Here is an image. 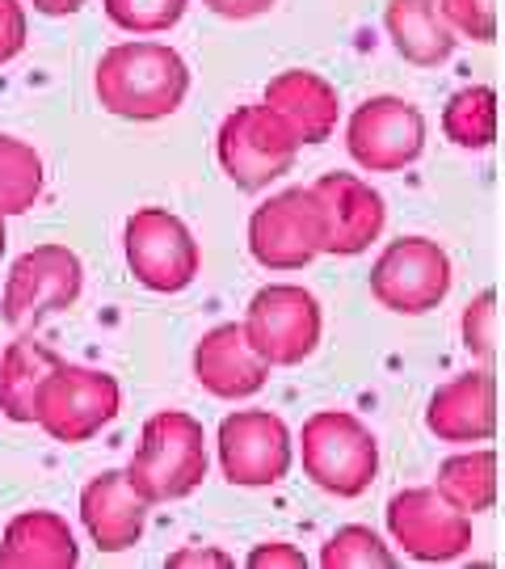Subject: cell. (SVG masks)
Here are the masks:
<instances>
[{
  "instance_id": "6da1fadb",
  "label": "cell",
  "mask_w": 505,
  "mask_h": 569,
  "mask_svg": "<svg viewBox=\"0 0 505 569\" xmlns=\"http://www.w3.org/2000/svg\"><path fill=\"white\" fill-rule=\"evenodd\" d=\"M93 93L114 119L161 122L182 110L190 93V63L169 42H114L101 51Z\"/></svg>"
},
{
  "instance_id": "7a4b0ae2",
  "label": "cell",
  "mask_w": 505,
  "mask_h": 569,
  "mask_svg": "<svg viewBox=\"0 0 505 569\" xmlns=\"http://www.w3.org/2000/svg\"><path fill=\"white\" fill-rule=\"evenodd\" d=\"M206 430L185 409H161L140 430V443L122 468L127 486L140 493L148 507L182 502L206 481Z\"/></svg>"
},
{
  "instance_id": "3957f363",
  "label": "cell",
  "mask_w": 505,
  "mask_h": 569,
  "mask_svg": "<svg viewBox=\"0 0 505 569\" xmlns=\"http://www.w3.org/2000/svg\"><path fill=\"white\" fill-rule=\"evenodd\" d=\"M303 477L333 498H363L380 477V439L350 409H316L300 430Z\"/></svg>"
},
{
  "instance_id": "277c9868",
  "label": "cell",
  "mask_w": 505,
  "mask_h": 569,
  "mask_svg": "<svg viewBox=\"0 0 505 569\" xmlns=\"http://www.w3.org/2000/svg\"><path fill=\"white\" fill-rule=\"evenodd\" d=\"M122 409V388L110 371L84 363H55L34 397V427L55 443H89Z\"/></svg>"
},
{
  "instance_id": "5b68a950",
  "label": "cell",
  "mask_w": 505,
  "mask_h": 569,
  "mask_svg": "<svg viewBox=\"0 0 505 569\" xmlns=\"http://www.w3.org/2000/svg\"><path fill=\"white\" fill-rule=\"evenodd\" d=\"M300 148V136L265 102L236 106L220 122V136H215V157H220L223 178L244 194L270 190V182L291 173Z\"/></svg>"
},
{
  "instance_id": "8992f818",
  "label": "cell",
  "mask_w": 505,
  "mask_h": 569,
  "mask_svg": "<svg viewBox=\"0 0 505 569\" xmlns=\"http://www.w3.org/2000/svg\"><path fill=\"white\" fill-rule=\"evenodd\" d=\"M122 258L135 283L156 296H178L199 279L202 249L182 216L164 207H140L122 224Z\"/></svg>"
},
{
  "instance_id": "52a82bcc",
  "label": "cell",
  "mask_w": 505,
  "mask_h": 569,
  "mask_svg": "<svg viewBox=\"0 0 505 569\" xmlns=\"http://www.w3.org/2000/svg\"><path fill=\"white\" fill-rule=\"evenodd\" d=\"M84 291V262L68 244H34L4 274L0 317L13 329H39L47 317L72 308Z\"/></svg>"
},
{
  "instance_id": "ba28073f",
  "label": "cell",
  "mask_w": 505,
  "mask_h": 569,
  "mask_svg": "<svg viewBox=\"0 0 505 569\" xmlns=\"http://www.w3.org/2000/svg\"><path fill=\"white\" fill-rule=\"evenodd\" d=\"M249 253L265 270H303L324 253V207L312 186H286L253 207Z\"/></svg>"
},
{
  "instance_id": "9c48e42d",
  "label": "cell",
  "mask_w": 505,
  "mask_h": 569,
  "mask_svg": "<svg viewBox=\"0 0 505 569\" xmlns=\"http://www.w3.org/2000/svg\"><path fill=\"white\" fill-rule=\"evenodd\" d=\"M241 326L270 367H300L321 346V300L300 283H265L249 300Z\"/></svg>"
},
{
  "instance_id": "30bf717a",
  "label": "cell",
  "mask_w": 505,
  "mask_h": 569,
  "mask_svg": "<svg viewBox=\"0 0 505 569\" xmlns=\"http://www.w3.org/2000/svg\"><path fill=\"white\" fill-rule=\"evenodd\" d=\"M451 258L430 237H396L371 266V296L396 317L434 312L451 296Z\"/></svg>"
},
{
  "instance_id": "8fae6325",
  "label": "cell",
  "mask_w": 505,
  "mask_h": 569,
  "mask_svg": "<svg viewBox=\"0 0 505 569\" xmlns=\"http://www.w3.org/2000/svg\"><path fill=\"white\" fill-rule=\"evenodd\" d=\"M345 148L366 173H401L425 152L422 110L401 93H375L345 122Z\"/></svg>"
},
{
  "instance_id": "7c38bea8",
  "label": "cell",
  "mask_w": 505,
  "mask_h": 569,
  "mask_svg": "<svg viewBox=\"0 0 505 569\" xmlns=\"http://www.w3.org/2000/svg\"><path fill=\"white\" fill-rule=\"evenodd\" d=\"M215 451H220L223 477L241 489L279 486L295 465V439L283 418L270 409L228 413L215 435Z\"/></svg>"
},
{
  "instance_id": "4fadbf2b",
  "label": "cell",
  "mask_w": 505,
  "mask_h": 569,
  "mask_svg": "<svg viewBox=\"0 0 505 569\" xmlns=\"http://www.w3.org/2000/svg\"><path fill=\"white\" fill-rule=\"evenodd\" d=\"M387 531L413 561L443 566L472 549V515L451 507L434 486H408L387 498Z\"/></svg>"
},
{
  "instance_id": "5bb4252c",
  "label": "cell",
  "mask_w": 505,
  "mask_h": 569,
  "mask_svg": "<svg viewBox=\"0 0 505 569\" xmlns=\"http://www.w3.org/2000/svg\"><path fill=\"white\" fill-rule=\"evenodd\" d=\"M312 190L324 207V253L358 258L371 249V241H380L387 224V203L375 186L363 182L358 173L329 169L312 182Z\"/></svg>"
},
{
  "instance_id": "9a60e30c",
  "label": "cell",
  "mask_w": 505,
  "mask_h": 569,
  "mask_svg": "<svg viewBox=\"0 0 505 569\" xmlns=\"http://www.w3.org/2000/svg\"><path fill=\"white\" fill-rule=\"evenodd\" d=\"M425 430L438 443H488L497 430V376L493 367H472L434 388L425 406Z\"/></svg>"
},
{
  "instance_id": "2e32d148",
  "label": "cell",
  "mask_w": 505,
  "mask_h": 569,
  "mask_svg": "<svg viewBox=\"0 0 505 569\" xmlns=\"http://www.w3.org/2000/svg\"><path fill=\"white\" fill-rule=\"evenodd\" d=\"M194 380L202 392L220 397V401H249L270 385V363L249 346L241 321H223L206 329L194 346Z\"/></svg>"
},
{
  "instance_id": "e0dca14e",
  "label": "cell",
  "mask_w": 505,
  "mask_h": 569,
  "mask_svg": "<svg viewBox=\"0 0 505 569\" xmlns=\"http://www.w3.org/2000/svg\"><path fill=\"white\" fill-rule=\"evenodd\" d=\"M148 510L152 507L127 486L122 468H105L98 477H89L81 489V523L101 552L135 549L148 528Z\"/></svg>"
},
{
  "instance_id": "ac0fdd59",
  "label": "cell",
  "mask_w": 505,
  "mask_h": 569,
  "mask_svg": "<svg viewBox=\"0 0 505 569\" xmlns=\"http://www.w3.org/2000/svg\"><path fill=\"white\" fill-rule=\"evenodd\" d=\"M262 102L300 136V143H324L337 131L342 119V98L337 84L324 81L312 68H286L265 84Z\"/></svg>"
},
{
  "instance_id": "d6986e66",
  "label": "cell",
  "mask_w": 505,
  "mask_h": 569,
  "mask_svg": "<svg viewBox=\"0 0 505 569\" xmlns=\"http://www.w3.org/2000/svg\"><path fill=\"white\" fill-rule=\"evenodd\" d=\"M81 545L60 510H21L0 531V569H72Z\"/></svg>"
},
{
  "instance_id": "ffe728a7",
  "label": "cell",
  "mask_w": 505,
  "mask_h": 569,
  "mask_svg": "<svg viewBox=\"0 0 505 569\" xmlns=\"http://www.w3.org/2000/svg\"><path fill=\"white\" fill-rule=\"evenodd\" d=\"M384 30L396 56L413 68H438L459 47V34L443 18L438 0H387Z\"/></svg>"
},
{
  "instance_id": "44dd1931",
  "label": "cell",
  "mask_w": 505,
  "mask_h": 569,
  "mask_svg": "<svg viewBox=\"0 0 505 569\" xmlns=\"http://www.w3.org/2000/svg\"><path fill=\"white\" fill-rule=\"evenodd\" d=\"M60 363V355L34 338V329H18V338L0 350V418L9 422H34V397L42 376Z\"/></svg>"
},
{
  "instance_id": "7402d4cb",
  "label": "cell",
  "mask_w": 505,
  "mask_h": 569,
  "mask_svg": "<svg viewBox=\"0 0 505 569\" xmlns=\"http://www.w3.org/2000/svg\"><path fill=\"white\" fill-rule=\"evenodd\" d=\"M434 489L443 493L451 507L464 515H485L497 502V451L476 448V451H455L438 465V481Z\"/></svg>"
},
{
  "instance_id": "603a6c76",
  "label": "cell",
  "mask_w": 505,
  "mask_h": 569,
  "mask_svg": "<svg viewBox=\"0 0 505 569\" xmlns=\"http://www.w3.org/2000/svg\"><path fill=\"white\" fill-rule=\"evenodd\" d=\"M443 136L455 148L481 152L497 140V89L493 84H464L443 106Z\"/></svg>"
},
{
  "instance_id": "cb8c5ba5",
  "label": "cell",
  "mask_w": 505,
  "mask_h": 569,
  "mask_svg": "<svg viewBox=\"0 0 505 569\" xmlns=\"http://www.w3.org/2000/svg\"><path fill=\"white\" fill-rule=\"evenodd\" d=\"M42 182H47V169H42L39 148L0 131V220L26 216L42 199Z\"/></svg>"
},
{
  "instance_id": "d4e9b609",
  "label": "cell",
  "mask_w": 505,
  "mask_h": 569,
  "mask_svg": "<svg viewBox=\"0 0 505 569\" xmlns=\"http://www.w3.org/2000/svg\"><path fill=\"white\" fill-rule=\"evenodd\" d=\"M324 569H392L396 566V552L384 545V536L366 523H345L337 528L321 549Z\"/></svg>"
},
{
  "instance_id": "484cf974",
  "label": "cell",
  "mask_w": 505,
  "mask_h": 569,
  "mask_svg": "<svg viewBox=\"0 0 505 569\" xmlns=\"http://www.w3.org/2000/svg\"><path fill=\"white\" fill-rule=\"evenodd\" d=\"M101 9H105V18L114 21L122 34L148 39V34L173 30L185 18L190 0H101Z\"/></svg>"
},
{
  "instance_id": "4316f807",
  "label": "cell",
  "mask_w": 505,
  "mask_h": 569,
  "mask_svg": "<svg viewBox=\"0 0 505 569\" xmlns=\"http://www.w3.org/2000/svg\"><path fill=\"white\" fill-rule=\"evenodd\" d=\"M459 333H464V350L476 363L493 367L497 355V291L485 287L481 296H472V305L459 317Z\"/></svg>"
},
{
  "instance_id": "83f0119b",
  "label": "cell",
  "mask_w": 505,
  "mask_h": 569,
  "mask_svg": "<svg viewBox=\"0 0 505 569\" xmlns=\"http://www.w3.org/2000/svg\"><path fill=\"white\" fill-rule=\"evenodd\" d=\"M438 9L455 34L485 42V47L497 39V4L493 0H438Z\"/></svg>"
},
{
  "instance_id": "f1b7e54d",
  "label": "cell",
  "mask_w": 505,
  "mask_h": 569,
  "mask_svg": "<svg viewBox=\"0 0 505 569\" xmlns=\"http://www.w3.org/2000/svg\"><path fill=\"white\" fill-rule=\"evenodd\" d=\"M30 39V21H26V4L18 0H0V68L13 63L26 51Z\"/></svg>"
},
{
  "instance_id": "f546056e",
  "label": "cell",
  "mask_w": 505,
  "mask_h": 569,
  "mask_svg": "<svg viewBox=\"0 0 505 569\" xmlns=\"http://www.w3.org/2000/svg\"><path fill=\"white\" fill-rule=\"evenodd\" d=\"M249 566L253 569H274V566H286V569H303L307 566V557H303L295 545H286V540H265L257 549L249 552Z\"/></svg>"
},
{
  "instance_id": "4dcf8cb0",
  "label": "cell",
  "mask_w": 505,
  "mask_h": 569,
  "mask_svg": "<svg viewBox=\"0 0 505 569\" xmlns=\"http://www.w3.org/2000/svg\"><path fill=\"white\" fill-rule=\"evenodd\" d=\"M164 566H173V569H185V566H215V569H232L236 561L228 557L223 549H215V545H182L178 552H169V561Z\"/></svg>"
},
{
  "instance_id": "1f68e13d",
  "label": "cell",
  "mask_w": 505,
  "mask_h": 569,
  "mask_svg": "<svg viewBox=\"0 0 505 569\" xmlns=\"http://www.w3.org/2000/svg\"><path fill=\"white\" fill-rule=\"evenodd\" d=\"M215 18H228V21H249V18H262L270 13L279 0H202Z\"/></svg>"
},
{
  "instance_id": "d6a6232c",
  "label": "cell",
  "mask_w": 505,
  "mask_h": 569,
  "mask_svg": "<svg viewBox=\"0 0 505 569\" xmlns=\"http://www.w3.org/2000/svg\"><path fill=\"white\" fill-rule=\"evenodd\" d=\"M30 4L42 18H72V13H81L89 0H30Z\"/></svg>"
},
{
  "instance_id": "836d02e7",
  "label": "cell",
  "mask_w": 505,
  "mask_h": 569,
  "mask_svg": "<svg viewBox=\"0 0 505 569\" xmlns=\"http://www.w3.org/2000/svg\"><path fill=\"white\" fill-rule=\"evenodd\" d=\"M4 244H9V228H4V220H0V258H4Z\"/></svg>"
}]
</instances>
